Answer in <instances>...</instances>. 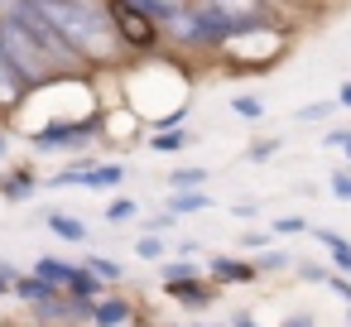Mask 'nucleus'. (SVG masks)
<instances>
[{
	"mask_svg": "<svg viewBox=\"0 0 351 327\" xmlns=\"http://www.w3.org/2000/svg\"><path fill=\"white\" fill-rule=\"evenodd\" d=\"M53 231L68 241H82V221H73V217H53Z\"/></svg>",
	"mask_w": 351,
	"mask_h": 327,
	"instance_id": "423d86ee",
	"label": "nucleus"
},
{
	"mask_svg": "<svg viewBox=\"0 0 351 327\" xmlns=\"http://www.w3.org/2000/svg\"><path fill=\"white\" fill-rule=\"evenodd\" d=\"M87 5H92V0H87Z\"/></svg>",
	"mask_w": 351,
	"mask_h": 327,
	"instance_id": "1a4fd4ad",
	"label": "nucleus"
},
{
	"mask_svg": "<svg viewBox=\"0 0 351 327\" xmlns=\"http://www.w3.org/2000/svg\"><path fill=\"white\" fill-rule=\"evenodd\" d=\"M111 20L121 25L125 44H135V49H149V44H154V29H149V20L135 10V0H111Z\"/></svg>",
	"mask_w": 351,
	"mask_h": 327,
	"instance_id": "7ed1b4c3",
	"label": "nucleus"
},
{
	"mask_svg": "<svg viewBox=\"0 0 351 327\" xmlns=\"http://www.w3.org/2000/svg\"><path fill=\"white\" fill-rule=\"evenodd\" d=\"M0 44H5V53L15 58V68H20L25 77H39V73H44V49H34L39 39H34V29L20 20V10L0 25Z\"/></svg>",
	"mask_w": 351,
	"mask_h": 327,
	"instance_id": "f03ea898",
	"label": "nucleus"
},
{
	"mask_svg": "<svg viewBox=\"0 0 351 327\" xmlns=\"http://www.w3.org/2000/svg\"><path fill=\"white\" fill-rule=\"evenodd\" d=\"M25 92V73L15 68V58L5 53V44H0V106H15Z\"/></svg>",
	"mask_w": 351,
	"mask_h": 327,
	"instance_id": "39448f33",
	"label": "nucleus"
},
{
	"mask_svg": "<svg viewBox=\"0 0 351 327\" xmlns=\"http://www.w3.org/2000/svg\"><path fill=\"white\" fill-rule=\"evenodd\" d=\"M29 5L77 49V58H106L121 44V34L106 25V15H97L87 0H29Z\"/></svg>",
	"mask_w": 351,
	"mask_h": 327,
	"instance_id": "f257e3e1",
	"label": "nucleus"
},
{
	"mask_svg": "<svg viewBox=\"0 0 351 327\" xmlns=\"http://www.w3.org/2000/svg\"><path fill=\"white\" fill-rule=\"evenodd\" d=\"M260 5H265V0H212V5H207V15L217 20V25H255L260 20Z\"/></svg>",
	"mask_w": 351,
	"mask_h": 327,
	"instance_id": "20e7f679",
	"label": "nucleus"
},
{
	"mask_svg": "<svg viewBox=\"0 0 351 327\" xmlns=\"http://www.w3.org/2000/svg\"><path fill=\"white\" fill-rule=\"evenodd\" d=\"M121 317H125V308H121V303H101V308H97V322H101V327H116Z\"/></svg>",
	"mask_w": 351,
	"mask_h": 327,
	"instance_id": "0eeeda50",
	"label": "nucleus"
},
{
	"mask_svg": "<svg viewBox=\"0 0 351 327\" xmlns=\"http://www.w3.org/2000/svg\"><path fill=\"white\" fill-rule=\"evenodd\" d=\"M0 10H5V15H15V10H20V0H0Z\"/></svg>",
	"mask_w": 351,
	"mask_h": 327,
	"instance_id": "6e6552de",
	"label": "nucleus"
}]
</instances>
